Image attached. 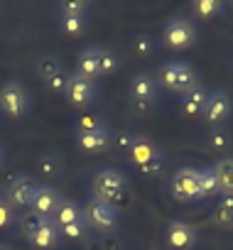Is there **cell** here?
Listing matches in <instances>:
<instances>
[{"mask_svg": "<svg viewBox=\"0 0 233 250\" xmlns=\"http://www.w3.org/2000/svg\"><path fill=\"white\" fill-rule=\"evenodd\" d=\"M91 189H93V196L115 206V201H123V196L128 194V182L118 169L101 167L91 177Z\"/></svg>", "mask_w": 233, "mask_h": 250, "instance_id": "obj_1", "label": "cell"}, {"mask_svg": "<svg viewBox=\"0 0 233 250\" xmlns=\"http://www.w3.org/2000/svg\"><path fill=\"white\" fill-rule=\"evenodd\" d=\"M157 86H162L167 91H177L182 96L184 91L199 86V76H196L194 66L187 64V62H167V64L160 66Z\"/></svg>", "mask_w": 233, "mask_h": 250, "instance_id": "obj_2", "label": "cell"}, {"mask_svg": "<svg viewBox=\"0 0 233 250\" xmlns=\"http://www.w3.org/2000/svg\"><path fill=\"white\" fill-rule=\"evenodd\" d=\"M84 223L91 228V230H101V233H108L115 228V223H118V208H115L113 204L98 199L91 194V199L86 201L84 206Z\"/></svg>", "mask_w": 233, "mask_h": 250, "instance_id": "obj_3", "label": "cell"}, {"mask_svg": "<svg viewBox=\"0 0 233 250\" xmlns=\"http://www.w3.org/2000/svg\"><path fill=\"white\" fill-rule=\"evenodd\" d=\"M0 113L8 118H22L30 113V93L20 81H5L0 86Z\"/></svg>", "mask_w": 233, "mask_h": 250, "instance_id": "obj_4", "label": "cell"}, {"mask_svg": "<svg viewBox=\"0 0 233 250\" xmlns=\"http://www.w3.org/2000/svg\"><path fill=\"white\" fill-rule=\"evenodd\" d=\"M162 42L169 49H187L196 42V27L194 22L184 20V18H172L165 30H162Z\"/></svg>", "mask_w": 233, "mask_h": 250, "instance_id": "obj_5", "label": "cell"}, {"mask_svg": "<svg viewBox=\"0 0 233 250\" xmlns=\"http://www.w3.org/2000/svg\"><path fill=\"white\" fill-rule=\"evenodd\" d=\"M233 113V101L231 96L223 91V88H216L211 93H206V103H204V110H201V118L211 125H223Z\"/></svg>", "mask_w": 233, "mask_h": 250, "instance_id": "obj_6", "label": "cell"}, {"mask_svg": "<svg viewBox=\"0 0 233 250\" xmlns=\"http://www.w3.org/2000/svg\"><path fill=\"white\" fill-rule=\"evenodd\" d=\"M64 96H66V101H69L71 105L86 108V105H91L93 98H96V83L88 81V79H84L79 71H71V74H66Z\"/></svg>", "mask_w": 233, "mask_h": 250, "instance_id": "obj_7", "label": "cell"}, {"mask_svg": "<svg viewBox=\"0 0 233 250\" xmlns=\"http://www.w3.org/2000/svg\"><path fill=\"white\" fill-rule=\"evenodd\" d=\"M169 191L177 201H194L199 194V169L194 167H182L172 174Z\"/></svg>", "mask_w": 233, "mask_h": 250, "instance_id": "obj_8", "label": "cell"}, {"mask_svg": "<svg viewBox=\"0 0 233 250\" xmlns=\"http://www.w3.org/2000/svg\"><path fill=\"white\" fill-rule=\"evenodd\" d=\"M35 189H37V182L30 177V174H20L15 177L8 187H5V199L13 208H30L32 204V196H35Z\"/></svg>", "mask_w": 233, "mask_h": 250, "instance_id": "obj_9", "label": "cell"}, {"mask_svg": "<svg viewBox=\"0 0 233 250\" xmlns=\"http://www.w3.org/2000/svg\"><path fill=\"white\" fill-rule=\"evenodd\" d=\"M76 143L84 152L88 155H98V152H108L110 150V130L101 123L93 130H76Z\"/></svg>", "mask_w": 233, "mask_h": 250, "instance_id": "obj_10", "label": "cell"}, {"mask_svg": "<svg viewBox=\"0 0 233 250\" xmlns=\"http://www.w3.org/2000/svg\"><path fill=\"white\" fill-rule=\"evenodd\" d=\"M165 240L172 250H191L196 243V228L187 221H169Z\"/></svg>", "mask_w": 233, "mask_h": 250, "instance_id": "obj_11", "label": "cell"}, {"mask_svg": "<svg viewBox=\"0 0 233 250\" xmlns=\"http://www.w3.org/2000/svg\"><path fill=\"white\" fill-rule=\"evenodd\" d=\"M160 155H162V150H160L157 143H152L148 135H138V133H135V138H133V143H130V147H128V160H130L135 167H143V165H148L150 160H155V157H160Z\"/></svg>", "mask_w": 233, "mask_h": 250, "instance_id": "obj_12", "label": "cell"}, {"mask_svg": "<svg viewBox=\"0 0 233 250\" xmlns=\"http://www.w3.org/2000/svg\"><path fill=\"white\" fill-rule=\"evenodd\" d=\"M59 199H62V196L57 194V189H54V187H49V184H37L35 196H32V204H30V211H32V213H37L40 218H47V216H52V213H54V208H57Z\"/></svg>", "mask_w": 233, "mask_h": 250, "instance_id": "obj_13", "label": "cell"}, {"mask_svg": "<svg viewBox=\"0 0 233 250\" xmlns=\"http://www.w3.org/2000/svg\"><path fill=\"white\" fill-rule=\"evenodd\" d=\"M59 240H62V230H59V226L54 223L52 216L42 218L37 230H35V235L30 238V243L35 248H40V250H54L59 245Z\"/></svg>", "mask_w": 233, "mask_h": 250, "instance_id": "obj_14", "label": "cell"}, {"mask_svg": "<svg viewBox=\"0 0 233 250\" xmlns=\"http://www.w3.org/2000/svg\"><path fill=\"white\" fill-rule=\"evenodd\" d=\"M157 79L148 71H138L130 76V98H150V101H157Z\"/></svg>", "mask_w": 233, "mask_h": 250, "instance_id": "obj_15", "label": "cell"}, {"mask_svg": "<svg viewBox=\"0 0 233 250\" xmlns=\"http://www.w3.org/2000/svg\"><path fill=\"white\" fill-rule=\"evenodd\" d=\"M52 218H54V223L62 228V226H69V223L81 221V218H84V208H81L74 199L62 196L59 204H57V208H54V213H52Z\"/></svg>", "mask_w": 233, "mask_h": 250, "instance_id": "obj_16", "label": "cell"}, {"mask_svg": "<svg viewBox=\"0 0 233 250\" xmlns=\"http://www.w3.org/2000/svg\"><path fill=\"white\" fill-rule=\"evenodd\" d=\"M204 103H206V91H204L201 86H194V88H189V91H184V93L179 96V108H182V113L189 115V118L201 115Z\"/></svg>", "mask_w": 233, "mask_h": 250, "instance_id": "obj_17", "label": "cell"}, {"mask_svg": "<svg viewBox=\"0 0 233 250\" xmlns=\"http://www.w3.org/2000/svg\"><path fill=\"white\" fill-rule=\"evenodd\" d=\"M216 179H218V196H233V157H221L213 165Z\"/></svg>", "mask_w": 233, "mask_h": 250, "instance_id": "obj_18", "label": "cell"}, {"mask_svg": "<svg viewBox=\"0 0 233 250\" xmlns=\"http://www.w3.org/2000/svg\"><path fill=\"white\" fill-rule=\"evenodd\" d=\"M76 71L88 81L101 76V71H98V47H86V49L79 52V69Z\"/></svg>", "mask_w": 233, "mask_h": 250, "instance_id": "obj_19", "label": "cell"}, {"mask_svg": "<svg viewBox=\"0 0 233 250\" xmlns=\"http://www.w3.org/2000/svg\"><path fill=\"white\" fill-rule=\"evenodd\" d=\"M59 27L69 37H81L88 30V20H86V15H66V13H62L59 15Z\"/></svg>", "mask_w": 233, "mask_h": 250, "instance_id": "obj_20", "label": "cell"}, {"mask_svg": "<svg viewBox=\"0 0 233 250\" xmlns=\"http://www.w3.org/2000/svg\"><path fill=\"white\" fill-rule=\"evenodd\" d=\"M37 167H40V172L47 174V177H59V174L64 172V160H62V155H57L54 150H47V152H42V155L37 157Z\"/></svg>", "mask_w": 233, "mask_h": 250, "instance_id": "obj_21", "label": "cell"}, {"mask_svg": "<svg viewBox=\"0 0 233 250\" xmlns=\"http://www.w3.org/2000/svg\"><path fill=\"white\" fill-rule=\"evenodd\" d=\"M216 194H221V189H218V179H216L213 167L199 169V194H196V199H209V196H216Z\"/></svg>", "mask_w": 233, "mask_h": 250, "instance_id": "obj_22", "label": "cell"}, {"mask_svg": "<svg viewBox=\"0 0 233 250\" xmlns=\"http://www.w3.org/2000/svg\"><path fill=\"white\" fill-rule=\"evenodd\" d=\"M206 145L213 152H226L231 147V133H228V128H223V125H213V128L209 130V135H206Z\"/></svg>", "mask_w": 233, "mask_h": 250, "instance_id": "obj_23", "label": "cell"}, {"mask_svg": "<svg viewBox=\"0 0 233 250\" xmlns=\"http://www.w3.org/2000/svg\"><path fill=\"white\" fill-rule=\"evenodd\" d=\"M223 3L221 0H194L191 3V10L196 13V18H201V20H211V18H218V15H223Z\"/></svg>", "mask_w": 233, "mask_h": 250, "instance_id": "obj_24", "label": "cell"}, {"mask_svg": "<svg viewBox=\"0 0 233 250\" xmlns=\"http://www.w3.org/2000/svg\"><path fill=\"white\" fill-rule=\"evenodd\" d=\"M115 69H118V57H115V52H110L108 47H98V71H101V76H110Z\"/></svg>", "mask_w": 233, "mask_h": 250, "instance_id": "obj_25", "label": "cell"}, {"mask_svg": "<svg viewBox=\"0 0 233 250\" xmlns=\"http://www.w3.org/2000/svg\"><path fill=\"white\" fill-rule=\"evenodd\" d=\"M213 221L221 223V226L233 223V196H221L218 199V206L213 211Z\"/></svg>", "mask_w": 233, "mask_h": 250, "instance_id": "obj_26", "label": "cell"}, {"mask_svg": "<svg viewBox=\"0 0 233 250\" xmlns=\"http://www.w3.org/2000/svg\"><path fill=\"white\" fill-rule=\"evenodd\" d=\"M59 230H62V238H66V240H84L86 233H88L91 228H88V226L84 223V218H81V221H76V223L62 226Z\"/></svg>", "mask_w": 233, "mask_h": 250, "instance_id": "obj_27", "label": "cell"}, {"mask_svg": "<svg viewBox=\"0 0 233 250\" xmlns=\"http://www.w3.org/2000/svg\"><path fill=\"white\" fill-rule=\"evenodd\" d=\"M133 52H135L138 57L148 59V57H152V52H155V42H152L148 35H138V37L133 40Z\"/></svg>", "mask_w": 233, "mask_h": 250, "instance_id": "obj_28", "label": "cell"}, {"mask_svg": "<svg viewBox=\"0 0 233 250\" xmlns=\"http://www.w3.org/2000/svg\"><path fill=\"white\" fill-rule=\"evenodd\" d=\"M40 221H42V218H40L37 213H32V211H27V213H25V216L20 218V223H18V226H20V233H22V235H25V238L30 240V238L35 235V230H37V226H40Z\"/></svg>", "mask_w": 233, "mask_h": 250, "instance_id": "obj_29", "label": "cell"}, {"mask_svg": "<svg viewBox=\"0 0 233 250\" xmlns=\"http://www.w3.org/2000/svg\"><path fill=\"white\" fill-rule=\"evenodd\" d=\"M13 221H15V208L8 204L5 196H0V230H3V228H10Z\"/></svg>", "mask_w": 233, "mask_h": 250, "instance_id": "obj_30", "label": "cell"}, {"mask_svg": "<svg viewBox=\"0 0 233 250\" xmlns=\"http://www.w3.org/2000/svg\"><path fill=\"white\" fill-rule=\"evenodd\" d=\"M44 86L52 93H64V88H66V74H64V69L57 71V74H52L49 79H44Z\"/></svg>", "mask_w": 233, "mask_h": 250, "instance_id": "obj_31", "label": "cell"}, {"mask_svg": "<svg viewBox=\"0 0 233 250\" xmlns=\"http://www.w3.org/2000/svg\"><path fill=\"white\" fill-rule=\"evenodd\" d=\"M155 103L157 101H150V98H130V110L135 115H150L155 110Z\"/></svg>", "mask_w": 233, "mask_h": 250, "instance_id": "obj_32", "label": "cell"}, {"mask_svg": "<svg viewBox=\"0 0 233 250\" xmlns=\"http://www.w3.org/2000/svg\"><path fill=\"white\" fill-rule=\"evenodd\" d=\"M86 8H88V3H84V0H64L59 5V10L66 15H86Z\"/></svg>", "mask_w": 233, "mask_h": 250, "instance_id": "obj_33", "label": "cell"}, {"mask_svg": "<svg viewBox=\"0 0 233 250\" xmlns=\"http://www.w3.org/2000/svg\"><path fill=\"white\" fill-rule=\"evenodd\" d=\"M57 71H62V64H59L54 57H44V59L40 62V76H42V81L49 79V76L57 74Z\"/></svg>", "mask_w": 233, "mask_h": 250, "instance_id": "obj_34", "label": "cell"}, {"mask_svg": "<svg viewBox=\"0 0 233 250\" xmlns=\"http://www.w3.org/2000/svg\"><path fill=\"white\" fill-rule=\"evenodd\" d=\"M133 138H135V133H130V130H121L115 138H110V143H115V147H118V150L128 152V147H130Z\"/></svg>", "mask_w": 233, "mask_h": 250, "instance_id": "obj_35", "label": "cell"}, {"mask_svg": "<svg viewBox=\"0 0 233 250\" xmlns=\"http://www.w3.org/2000/svg\"><path fill=\"white\" fill-rule=\"evenodd\" d=\"M138 172H140V174H145V177H157V174L162 172V155H160V157H155V160H150L148 165L138 167Z\"/></svg>", "mask_w": 233, "mask_h": 250, "instance_id": "obj_36", "label": "cell"}, {"mask_svg": "<svg viewBox=\"0 0 233 250\" xmlns=\"http://www.w3.org/2000/svg\"><path fill=\"white\" fill-rule=\"evenodd\" d=\"M0 250H15L10 243H0Z\"/></svg>", "mask_w": 233, "mask_h": 250, "instance_id": "obj_37", "label": "cell"}, {"mask_svg": "<svg viewBox=\"0 0 233 250\" xmlns=\"http://www.w3.org/2000/svg\"><path fill=\"white\" fill-rule=\"evenodd\" d=\"M0 167H3V152H0Z\"/></svg>", "mask_w": 233, "mask_h": 250, "instance_id": "obj_38", "label": "cell"}]
</instances>
